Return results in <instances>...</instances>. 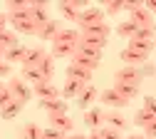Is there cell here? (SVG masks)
<instances>
[{
	"mask_svg": "<svg viewBox=\"0 0 156 139\" xmlns=\"http://www.w3.org/2000/svg\"><path fill=\"white\" fill-rule=\"evenodd\" d=\"M8 25H10L8 13H0V32H3V30H8Z\"/></svg>",
	"mask_w": 156,
	"mask_h": 139,
	"instance_id": "ee69618b",
	"label": "cell"
},
{
	"mask_svg": "<svg viewBox=\"0 0 156 139\" xmlns=\"http://www.w3.org/2000/svg\"><path fill=\"white\" fill-rule=\"evenodd\" d=\"M144 109L156 117V97H144Z\"/></svg>",
	"mask_w": 156,
	"mask_h": 139,
	"instance_id": "f35d334b",
	"label": "cell"
},
{
	"mask_svg": "<svg viewBox=\"0 0 156 139\" xmlns=\"http://www.w3.org/2000/svg\"><path fill=\"white\" fill-rule=\"evenodd\" d=\"M141 72L139 67H122V70H116L114 75V85H134V87H139L141 85Z\"/></svg>",
	"mask_w": 156,
	"mask_h": 139,
	"instance_id": "5b68a950",
	"label": "cell"
},
{
	"mask_svg": "<svg viewBox=\"0 0 156 139\" xmlns=\"http://www.w3.org/2000/svg\"><path fill=\"white\" fill-rule=\"evenodd\" d=\"M5 10H8V13H20V10H30V3H27V0H12V3H8V5H5Z\"/></svg>",
	"mask_w": 156,
	"mask_h": 139,
	"instance_id": "836d02e7",
	"label": "cell"
},
{
	"mask_svg": "<svg viewBox=\"0 0 156 139\" xmlns=\"http://www.w3.org/2000/svg\"><path fill=\"white\" fill-rule=\"evenodd\" d=\"M129 50H136V52H141V55H149V52L154 50V42H151V40H136V37H131V40H129Z\"/></svg>",
	"mask_w": 156,
	"mask_h": 139,
	"instance_id": "83f0119b",
	"label": "cell"
},
{
	"mask_svg": "<svg viewBox=\"0 0 156 139\" xmlns=\"http://www.w3.org/2000/svg\"><path fill=\"white\" fill-rule=\"evenodd\" d=\"M99 23H104V8H94V5H89L87 10H82L80 20H77L80 30H89V27L99 25Z\"/></svg>",
	"mask_w": 156,
	"mask_h": 139,
	"instance_id": "7a4b0ae2",
	"label": "cell"
},
{
	"mask_svg": "<svg viewBox=\"0 0 156 139\" xmlns=\"http://www.w3.org/2000/svg\"><path fill=\"white\" fill-rule=\"evenodd\" d=\"M20 139H42V129L37 127L35 122H27V124L20 129Z\"/></svg>",
	"mask_w": 156,
	"mask_h": 139,
	"instance_id": "f1b7e54d",
	"label": "cell"
},
{
	"mask_svg": "<svg viewBox=\"0 0 156 139\" xmlns=\"http://www.w3.org/2000/svg\"><path fill=\"white\" fill-rule=\"evenodd\" d=\"M57 8H60V13H62L65 20H69V23H77V20H80V13L87 10L89 5L84 3V0H62Z\"/></svg>",
	"mask_w": 156,
	"mask_h": 139,
	"instance_id": "3957f363",
	"label": "cell"
},
{
	"mask_svg": "<svg viewBox=\"0 0 156 139\" xmlns=\"http://www.w3.org/2000/svg\"><path fill=\"white\" fill-rule=\"evenodd\" d=\"M99 102L104 104V107H109V109H124L129 102H126V99L119 94V92H116L114 87L112 90H104V92H99Z\"/></svg>",
	"mask_w": 156,
	"mask_h": 139,
	"instance_id": "8992f818",
	"label": "cell"
},
{
	"mask_svg": "<svg viewBox=\"0 0 156 139\" xmlns=\"http://www.w3.org/2000/svg\"><path fill=\"white\" fill-rule=\"evenodd\" d=\"M67 79H74V82H82V85H92V72L84 70V67H77V65H69L65 70Z\"/></svg>",
	"mask_w": 156,
	"mask_h": 139,
	"instance_id": "4fadbf2b",
	"label": "cell"
},
{
	"mask_svg": "<svg viewBox=\"0 0 156 139\" xmlns=\"http://www.w3.org/2000/svg\"><path fill=\"white\" fill-rule=\"evenodd\" d=\"M3 90H5V85H3V82H0V92H3Z\"/></svg>",
	"mask_w": 156,
	"mask_h": 139,
	"instance_id": "681fc988",
	"label": "cell"
},
{
	"mask_svg": "<svg viewBox=\"0 0 156 139\" xmlns=\"http://www.w3.org/2000/svg\"><path fill=\"white\" fill-rule=\"evenodd\" d=\"M122 10H124V0H109V3H104V13H109V15H116Z\"/></svg>",
	"mask_w": 156,
	"mask_h": 139,
	"instance_id": "e575fe53",
	"label": "cell"
},
{
	"mask_svg": "<svg viewBox=\"0 0 156 139\" xmlns=\"http://www.w3.org/2000/svg\"><path fill=\"white\" fill-rule=\"evenodd\" d=\"M104 127L122 132V129H126V127H129V119H126L119 109H109V112H104Z\"/></svg>",
	"mask_w": 156,
	"mask_h": 139,
	"instance_id": "ba28073f",
	"label": "cell"
},
{
	"mask_svg": "<svg viewBox=\"0 0 156 139\" xmlns=\"http://www.w3.org/2000/svg\"><path fill=\"white\" fill-rule=\"evenodd\" d=\"M154 50H156V40H154Z\"/></svg>",
	"mask_w": 156,
	"mask_h": 139,
	"instance_id": "f907efd6",
	"label": "cell"
},
{
	"mask_svg": "<svg viewBox=\"0 0 156 139\" xmlns=\"http://www.w3.org/2000/svg\"><path fill=\"white\" fill-rule=\"evenodd\" d=\"M144 134H146L149 139H156V119H154V122H151V124L144 129Z\"/></svg>",
	"mask_w": 156,
	"mask_h": 139,
	"instance_id": "b9f144b4",
	"label": "cell"
},
{
	"mask_svg": "<svg viewBox=\"0 0 156 139\" xmlns=\"http://www.w3.org/2000/svg\"><path fill=\"white\" fill-rule=\"evenodd\" d=\"M80 40H82V32L80 30H60V35H57L55 42H65V45H80Z\"/></svg>",
	"mask_w": 156,
	"mask_h": 139,
	"instance_id": "603a6c76",
	"label": "cell"
},
{
	"mask_svg": "<svg viewBox=\"0 0 156 139\" xmlns=\"http://www.w3.org/2000/svg\"><path fill=\"white\" fill-rule=\"evenodd\" d=\"M30 20L37 25V27H42L50 23V15H47V3H42V0H37V3H30Z\"/></svg>",
	"mask_w": 156,
	"mask_h": 139,
	"instance_id": "52a82bcc",
	"label": "cell"
},
{
	"mask_svg": "<svg viewBox=\"0 0 156 139\" xmlns=\"http://www.w3.org/2000/svg\"><path fill=\"white\" fill-rule=\"evenodd\" d=\"M10 67H12V65H8L5 60H0V77H8V75H10Z\"/></svg>",
	"mask_w": 156,
	"mask_h": 139,
	"instance_id": "7bdbcfd3",
	"label": "cell"
},
{
	"mask_svg": "<svg viewBox=\"0 0 156 139\" xmlns=\"http://www.w3.org/2000/svg\"><path fill=\"white\" fill-rule=\"evenodd\" d=\"M80 45H87V47H94V50H104V47H107V37L92 35V32H82Z\"/></svg>",
	"mask_w": 156,
	"mask_h": 139,
	"instance_id": "44dd1931",
	"label": "cell"
},
{
	"mask_svg": "<svg viewBox=\"0 0 156 139\" xmlns=\"http://www.w3.org/2000/svg\"><path fill=\"white\" fill-rule=\"evenodd\" d=\"M154 119H156V117H154V114H149V112L141 107V109H136V114H134V124L139 127V129H146V127L154 122Z\"/></svg>",
	"mask_w": 156,
	"mask_h": 139,
	"instance_id": "4316f807",
	"label": "cell"
},
{
	"mask_svg": "<svg viewBox=\"0 0 156 139\" xmlns=\"http://www.w3.org/2000/svg\"><path fill=\"white\" fill-rule=\"evenodd\" d=\"M102 132H104V139H124V137H122V132L109 129V127H102Z\"/></svg>",
	"mask_w": 156,
	"mask_h": 139,
	"instance_id": "60d3db41",
	"label": "cell"
},
{
	"mask_svg": "<svg viewBox=\"0 0 156 139\" xmlns=\"http://www.w3.org/2000/svg\"><path fill=\"white\" fill-rule=\"evenodd\" d=\"M139 72H141V77H151V75H156V67H154L151 62H144V65L139 67Z\"/></svg>",
	"mask_w": 156,
	"mask_h": 139,
	"instance_id": "ab89813d",
	"label": "cell"
},
{
	"mask_svg": "<svg viewBox=\"0 0 156 139\" xmlns=\"http://www.w3.org/2000/svg\"><path fill=\"white\" fill-rule=\"evenodd\" d=\"M10 102H12V92H10L8 87H5L3 92H0V109H5V107H8Z\"/></svg>",
	"mask_w": 156,
	"mask_h": 139,
	"instance_id": "74e56055",
	"label": "cell"
},
{
	"mask_svg": "<svg viewBox=\"0 0 156 139\" xmlns=\"http://www.w3.org/2000/svg\"><path fill=\"white\" fill-rule=\"evenodd\" d=\"M84 87H87V85H82V82L67 79V82H65V87H62V92H60V97L65 99V102H67V99H77V97L82 94V90H84Z\"/></svg>",
	"mask_w": 156,
	"mask_h": 139,
	"instance_id": "2e32d148",
	"label": "cell"
},
{
	"mask_svg": "<svg viewBox=\"0 0 156 139\" xmlns=\"http://www.w3.org/2000/svg\"><path fill=\"white\" fill-rule=\"evenodd\" d=\"M17 45H20V42H17V32L15 30H3V32H0V50H3V52L12 50Z\"/></svg>",
	"mask_w": 156,
	"mask_h": 139,
	"instance_id": "7402d4cb",
	"label": "cell"
},
{
	"mask_svg": "<svg viewBox=\"0 0 156 139\" xmlns=\"http://www.w3.org/2000/svg\"><path fill=\"white\" fill-rule=\"evenodd\" d=\"M114 90L119 92L126 102H131V99H136L139 97V87H134V85H114Z\"/></svg>",
	"mask_w": 156,
	"mask_h": 139,
	"instance_id": "4dcf8cb0",
	"label": "cell"
},
{
	"mask_svg": "<svg viewBox=\"0 0 156 139\" xmlns=\"http://www.w3.org/2000/svg\"><path fill=\"white\" fill-rule=\"evenodd\" d=\"M8 90L12 92V99H17V102H23V104H27V99L32 97V87L25 82L23 77H10Z\"/></svg>",
	"mask_w": 156,
	"mask_h": 139,
	"instance_id": "277c9868",
	"label": "cell"
},
{
	"mask_svg": "<svg viewBox=\"0 0 156 139\" xmlns=\"http://www.w3.org/2000/svg\"><path fill=\"white\" fill-rule=\"evenodd\" d=\"M25 52H27V47L17 45V47H12V50L3 52V60H5L8 65H23V62H25Z\"/></svg>",
	"mask_w": 156,
	"mask_h": 139,
	"instance_id": "ffe728a7",
	"label": "cell"
},
{
	"mask_svg": "<svg viewBox=\"0 0 156 139\" xmlns=\"http://www.w3.org/2000/svg\"><path fill=\"white\" fill-rule=\"evenodd\" d=\"M50 127L60 129V132H65V134H72L74 122H72V117H69V114H60V117H50Z\"/></svg>",
	"mask_w": 156,
	"mask_h": 139,
	"instance_id": "d6986e66",
	"label": "cell"
},
{
	"mask_svg": "<svg viewBox=\"0 0 156 139\" xmlns=\"http://www.w3.org/2000/svg\"><path fill=\"white\" fill-rule=\"evenodd\" d=\"M84 124L89 127V129H102L104 127V109H99V107H89V109H84Z\"/></svg>",
	"mask_w": 156,
	"mask_h": 139,
	"instance_id": "8fae6325",
	"label": "cell"
},
{
	"mask_svg": "<svg viewBox=\"0 0 156 139\" xmlns=\"http://www.w3.org/2000/svg\"><path fill=\"white\" fill-rule=\"evenodd\" d=\"M97 99H99V90H97L94 85H87V87L82 90V94L77 97V102H80L82 109H89V107L97 102Z\"/></svg>",
	"mask_w": 156,
	"mask_h": 139,
	"instance_id": "9a60e30c",
	"label": "cell"
},
{
	"mask_svg": "<svg viewBox=\"0 0 156 139\" xmlns=\"http://www.w3.org/2000/svg\"><path fill=\"white\" fill-rule=\"evenodd\" d=\"M102 62V50H94V47H87V45H77L74 55H72V65L77 67H84V70H97Z\"/></svg>",
	"mask_w": 156,
	"mask_h": 139,
	"instance_id": "6da1fadb",
	"label": "cell"
},
{
	"mask_svg": "<svg viewBox=\"0 0 156 139\" xmlns=\"http://www.w3.org/2000/svg\"><path fill=\"white\" fill-rule=\"evenodd\" d=\"M23 107H25L23 102H17V99H12V102H10V104H8L5 109H0V117H3V119H15L17 114L23 112Z\"/></svg>",
	"mask_w": 156,
	"mask_h": 139,
	"instance_id": "f546056e",
	"label": "cell"
},
{
	"mask_svg": "<svg viewBox=\"0 0 156 139\" xmlns=\"http://www.w3.org/2000/svg\"><path fill=\"white\" fill-rule=\"evenodd\" d=\"M32 94H37L40 99H60V90H57L52 82H40L32 87Z\"/></svg>",
	"mask_w": 156,
	"mask_h": 139,
	"instance_id": "5bb4252c",
	"label": "cell"
},
{
	"mask_svg": "<svg viewBox=\"0 0 156 139\" xmlns=\"http://www.w3.org/2000/svg\"><path fill=\"white\" fill-rule=\"evenodd\" d=\"M37 70H40V72H42V77L50 82L52 75H55V57H52V55H45V60H42L40 65H37Z\"/></svg>",
	"mask_w": 156,
	"mask_h": 139,
	"instance_id": "484cf974",
	"label": "cell"
},
{
	"mask_svg": "<svg viewBox=\"0 0 156 139\" xmlns=\"http://www.w3.org/2000/svg\"><path fill=\"white\" fill-rule=\"evenodd\" d=\"M119 57H122V62H124V67H141L146 60H149V55H141V52H136V50H122L119 52Z\"/></svg>",
	"mask_w": 156,
	"mask_h": 139,
	"instance_id": "7c38bea8",
	"label": "cell"
},
{
	"mask_svg": "<svg viewBox=\"0 0 156 139\" xmlns=\"http://www.w3.org/2000/svg\"><path fill=\"white\" fill-rule=\"evenodd\" d=\"M23 79H25V82L27 85H40V82H47V79L42 77V72L40 70H37V67H23Z\"/></svg>",
	"mask_w": 156,
	"mask_h": 139,
	"instance_id": "d4e9b609",
	"label": "cell"
},
{
	"mask_svg": "<svg viewBox=\"0 0 156 139\" xmlns=\"http://www.w3.org/2000/svg\"><path fill=\"white\" fill-rule=\"evenodd\" d=\"M126 139H149V137H146V134H129Z\"/></svg>",
	"mask_w": 156,
	"mask_h": 139,
	"instance_id": "c3c4849f",
	"label": "cell"
},
{
	"mask_svg": "<svg viewBox=\"0 0 156 139\" xmlns=\"http://www.w3.org/2000/svg\"><path fill=\"white\" fill-rule=\"evenodd\" d=\"M65 137H67L65 132L55 129V127H47V129H42V139H65Z\"/></svg>",
	"mask_w": 156,
	"mask_h": 139,
	"instance_id": "8d00e7d4",
	"label": "cell"
},
{
	"mask_svg": "<svg viewBox=\"0 0 156 139\" xmlns=\"http://www.w3.org/2000/svg\"><path fill=\"white\" fill-rule=\"evenodd\" d=\"M136 30H139V27H136L131 20H124V23H119V27H116V35H119V37H126V40H131V37L136 35Z\"/></svg>",
	"mask_w": 156,
	"mask_h": 139,
	"instance_id": "1f68e13d",
	"label": "cell"
},
{
	"mask_svg": "<svg viewBox=\"0 0 156 139\" xmlns=\"http://www.w3.org/2000/svg\"><path fill=\"white\" fill-rule=\"evenodd\" d=\"M129 20H131L136 27H149V30H154V17H151V13H149L144 5H139L136 10H131V13H129Z\"/></svg>",
	"mask_w": 156,
	"mask_h": 139,
	"instance_id": "9c48e42d",
	"label": "cell"
},
{
	"mask_svg": "<svg viewBox=\"0 0 156 139\" xmlns=\"http://www.w3.org/2000/svg\"><path fill=\"white\" fill-rule=\"evenodd\" d=\"M45 50L42 47H27V52H25V62H23V67H37L45 60Z\"/></svg>",
	"mask_w": 156,
	"mask_h": 139,
	"instance_id": "ac0fdd59",
	"label": "cell"
},
{
	"mask_svg": "<svg viewBox=\"0 0 156 139\" xmlns=\"http://www.w3.org/2000/svg\"><path fill=\"white\" fill-rule=\"evenodd\" d=\"M40 109H45L50 117H60V114H67V102L60 97V99H40Z\"/></svg>",
	"mask_w": 156,
	"mask_h": 139,
	"instance_id": "30bf717a",
	"label": "cell"
},
{
	"mask_svg": "<svg viewBox=\"0 0 156 139\" xmlns=\"http://www.w3.org/2000/svg\"><path fill=\"white\" fill-rule=\"evenodd\" d=\"M57 35H60V23H57V20H50L47 25H42L40 30H37V37L42 40V42H47V40H57Z\"/></svg>",
	"mask_w": 156,
	"mask_h": 139,
	"instance_id": "e0dca14e",
	"label": "cell"
},
{
	"mask_svg": "<svg viewBox=\"0 0 156 139\" xmlns=\"http://www.w3.org/2000/svg\"><path fill=\"white\" fill-rule=\"evenodd\" d=\"M144 8H146L151 15H154V13H156V0H146V3H144Z\"/></svg>",
	"mask_w": 156,
	"mask_h": 139,
	"instance_id": "7dc6e473",
	"label": "cell"
},
{
	"mask_svg": "<svg viewBox=\"0 0 156 139\" xmlns=\"http://www.w3.org/2000/svg\"><path fill=\"white\" fill-rule=\"evenodd\" d=\"M89 139H104V132L102 129H89Z\"/></svg>",
	"mask_w": 156,
	"mask_h": 139,
	"instance_id": "f6af8a7d",
	"label": "cell"
},
{
	"mask_svg": "<svg viewBox=\"0 0 156 139\" xmlns=\"http://www.w3.org/2000/svg\"><path fill=\"white\" fill-rule=\"evenodd\" d=\"M134 37H136V40H151V42H154V40H156V30H149V27H139Z\"/></svg>",
	"mask_w": 156,
	"mask_h": 139,
	"instance_id": "d590c367",
	"label": "cell"
},
{
	"mask_svg": "<svg viewBox=\"0 0 156 139\" xmlns=\"http://www.w3.org/2000/svg\"><path fill=\"white\" fill-rule=\"evenodd\" d=\"M37 27L32 20H25V23H20V25H15V32H23V35H37Z\"/></svg>",
	"mask_w": 156,
	"mask_h": 139,
	"instance_id": "d6a6232c",
	"label": "cell"
},
{
	"mask_svg": "<svg viewBox=\"0 0 156 139\" xmlns=\"http://www.w3.org/2000/svg\"><path fill=\"white\" fill-rule=\"evenodd\" d=\"M65 139H89V134H82V132H72V134H67Z\"/></svg>",
	"mask_w": 156,
	"mask_h": 139,
	"instance_id": "bcb514c9",
	"label": "cell"
},
{
	"mask_svg": "<svg viewBox=\"0 0 156 139\" xmlns=\"http://www.w3.org/2000/svg\"><path fill=\"white\" fill-rule=\"evenodd\" d=\"M74 50H77L74 45H65V42H52V52H50V55H52L55 60H65V57H72V55H74Z\"/></svg>",
	"mask_w": 156,
	"mask_h": 139,
	"instance_id": "cb8c5ba5",
	"label": "cell"
}]
</instances>
